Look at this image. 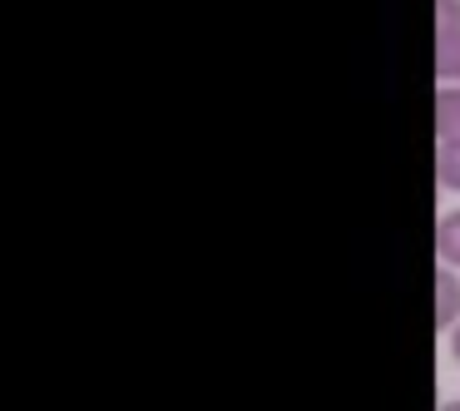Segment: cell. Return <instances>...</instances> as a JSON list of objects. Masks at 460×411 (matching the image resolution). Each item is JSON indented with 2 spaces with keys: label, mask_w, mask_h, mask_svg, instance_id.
Returning <instances> with one entry per match:
<instances>
[{
  "label": "cell",
  "mask_w": 460,
  "mask_h": 411,
  "mask_svg": "<svg viewBox=\"0 0 460 411\" xmlns=\"http://www.w3.org/2000/svg\"><path fill=\"white\" fill-rule=\"evenodd\" d=\"M436 327H460V273L436 268Z\"/></svg>",
  "instance_id": "1"
},
{
  "label": "cell",
  "mask_w": 460,
  "mask_h": 411,
  "mask_svg": "<svg viewBox=\"0 0 460 411\" xmlns=\"http://www.w3.org/2000/svg\"><path fill=\"white\" fill-rule=\"evenodd\" d=\"M436 139L460 144V85H440L436 90Z\"/></svg>",
  "instance_id": "2"
},
{
  "label": "cell",
  "mask_w": 460,
  "mask_h": 411,
  "mask_svg": "<svg viewBox=\"0 0 460 411\" xmlns=\"http://www.w3.org/2000/svg\"><path fill=\"white\" fill-rule=\"evenodd\" d=\"M436 258L446 263V268H460V209H450L436 219Z\"/></svg>",
  "instance_id": "3"
},
{
  "label": "cell",
  "mask_w": 460,
  "mask_h": 411,
  "mask_svg": "<svg viewBox=\"0 0 460 411\" xmlns=\"http://www.w3.org/2000/svg\"><path fill=\"white\" fill-rule=\"evenodd\" d=\"M436 80L460 85V35H440L436 40Z\"/></svg>",
  "instance_id": "4"
},
{
  "label": "cell",
  "mask_w": 460,
  "mask_h": 411,
  "mask_svg": "<svg viewBox=\"0 0 460 411\" xmlns=\"http://www.w3.org/2000/svg\"><path fill=\"white\" fill-rule=\"evenodd\" d=\"M436 183L460 193V144H440L436 149Z\"/></svg>",
  "instance_id": "5"
},
{
  "label": "cell",
  "mask_w": 460,
  "mask_h": 411,
  "mask_svg": "<svg viewBox=\"0 0 460 411\" xmlns=\"http://www.w3.org/2000/svg\"><path fill=\"white\" fill-rule=\"evenodd\" d=\"M440 35H460V0H436V40Z\"/></svg>",
  "instance_id": "6"
},
{
  "label": "cell",
  "mask_w": 460,
  "mask_h": 411,
  "mask_svg": "<svg viewBox=\"0 0 460 411\" xmlns=\"http://www.w3.org/2000/svg\"><path fill=\"white\" fill-rule=\"evenodd\" d=\"M450 352H456V362H460V327L450 332Z\"/></svg>",
  "instance_id": "7"
},
{
  "label": "cell",
  "mask_w": 460,
  "mask_h": 411,
  "mask_svg": "<svg viewBox=\"0 0 460 411\" xmlns=\"http://www.w3.org/2000/svg\"><path fill=\"white\" fill-rule=\"evenodd\" d=\"M440 411H460V397H450V401H440Z\"/></svg>",
  "instance_id": "8"
}]
</instances>
